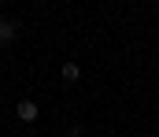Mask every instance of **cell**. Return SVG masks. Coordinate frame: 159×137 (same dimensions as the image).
<instances>
[{
    "mask_svg": "<svg viewBox=\"0 0 159 137\" xmlns=\"http://www.w3.org/2000/svg\"><path fill=\"white\" fill-rule=\"evenodd\" d=\"M15 119H19V122H37L41 119V104L37 100H19V104H15Z\"/></svg>",
    "mask_w": 159,
    "mask_h": 137,
    "instance_id": "6da1fadb",
    "label": "cell"
},
{
    "mask_svg": "<svg viewBox=\"0 0 159 137\" xmlns=\"http://www.w3.org/2000/svg\"><path fill=\"white\" fill-rule=\"evenodd\" d=\"M15 34H19V26H15L11 19H0V45H11Z\"/></svg>",
    "mask_w": 159,
    "mask_h": 137,
    "instance_id": "7a4b0ae2",
    "label": "cell"
},
{
    "mask_svg": "<svg viewBox=\"0 0 159 137\" xmlns=\"http://www.w3.org/2000/svg\"><path fill=\"white\" fill-rule=\"evenodd\" d=\"M59 78H63L67 85H74V82L81 78V67L78 63H63V67H59Z\"/></svg>",
    "mask_w": 159,
    "mask_h": 137,
    "instance_id": "3957f363",
    "label": "cell"
},
{
    "mask_svg": "<svg viewBox=\"0 0 159 137\" xmlns=\"http://www.w3.org/2000/svg\"><path fill=\"white\" fill-rule=\"evenodd\" d=\"M0 4H4V0H0Z\"/></svg>",
    "mask_w": 159,
    "mask_h": 137,
    "instance_id": "277c9868",
    "label": "cell"
}]
</instances>
